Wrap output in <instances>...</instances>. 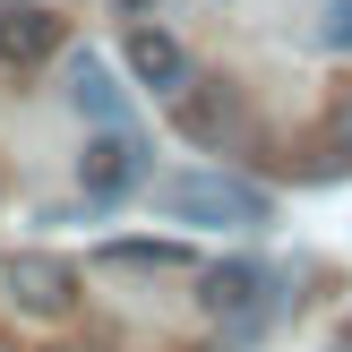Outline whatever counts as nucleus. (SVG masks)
I'll return each mask as SVG.
<instances>
[{"instance_id": "nucleus-1", "label": "nucleus", "mask_w": 352, "mask_h": 352, "mask_svg": "<svg viewBox=\"0 0 352 352\" xmlns=\"http://www.w3.org/2000/svg\"><path fill=\"white\" fill-rule=\"evenodd\" d=\"M155 206L172 223H267V198L250 181H232V172H164Z\"/></svg>"}, {"instance_id": "nucleus-12", "label": "nucleus", "mask_w": 352, "mask_h": 352, "mask_svg": "<svg viewBox=\"0 0 352 352\" xmlns=\"http://www.w3.org/2000/svg\"><path fill=\"white\" fill-rule=\"evenodd\" d=\"M52 352H69V344H52Z\"/></svg>"}, {"instance_id": "nucleus-2", "label": "nucleus", "mask_w": 352, "mask_h": 352, "mask_svg": "<svg viewBox=\"0 0 352 352\" xmlns=\"http://www.w3.org/2000/svg\"><path fill=\"white\" fill-rule=\"evenodd\" d=\"M0 284H9V301L26 309V318H69V309H78V267H69V258L26 250V258L0 267Z\"/></svg>"}, {"instance_id": "nucleus-6", "label": "nucleus", "mask_w": 352, "mask_h": 352, "mask_svg": "<svg viewBox=\"0 0 352 352\" xmlns=\"http://www.w3.org/2000/svg\"><path fill=\"white\" fill-rule=\"evenodd\" d=\"M129 69H138V86H155V95L189 86V52L172 43V34H155V26H138V34H129Z\"/></svg>"}, {"instance_id": "nucleus-10", "label": "nucleus", "mask_w": 352, "mask_h": 352, "mask_svg": "<svg viewBox=\"0 0 352 352\" xmlns=\"http://www.w3.org/2000/svg\"><path fill=\"white\" fill-rule=\"evenodd\" d=\"M327 52H352V0H327V26H318Z\"/></svg>"}, {"instance_id": "nucleus-11", "label": "nucleus", "mask_w": 352, "mask_h": 352, "mask_svg": "<svg viewBox=\"0 0 352 352\" xmlns=\"http://www.w3.org/2000/svg\"><path fill=\"white\" fill-rule=\"evenodd\" d=\"M0 352H17V344H9V336H0Z\"/></svg>"}, {"instance_id": "nucleus-3", "label": "nucleus", "mask_w": 352, "mask_h": 352, "mask_svg": "<svg viewBox=\"0 0 352 352\" xmlns=\"http://www.w3.org/2000/svg\"><path fill=\"white\" fill-rule=\"evenodd\" d=\"M138 181H146V146H138V138L120 129V120H112V129H103V138H86V155H78V189H86V198H95V206L129 198Z\"/></svg>"}, {"instance_id": "nucleus-4", "label": "nucleus", "mask_w": 352, "mask_h": 352, "mask_svg": "<svg viewBox=\"0 0 352 352\" xmlns=\"http://www.w3.org/2000/svg\"><path fill=\"white\" fill-rule=\"evenodd\" d=\"M181 95V129L198 138V146H223V138L241 129V95L232 86H172Z\"/></svg>"}, {"instance_id": "nucleus-7", "label": "nucleus", "mask_w": 352, "mask_h": 352, "mask_svg": "<svg viewBox=\"0 0 352 352\" xmlns=\"http://www.w3.org/2000/svg\"><path fill=\"white\" fill-rule=\"evenodd\" d=\"M60 43V26H52V9H0V60H43V52Z\"/></svg>"}, {"instance_id": "nucleus-8", "label": "nucleus", "mask_w": 352, "mask_h": 352, "mask_svg": "<svg viewBox=\"0 0 352 352\" xmlns=\"http://www.w3.org/2000/svg\"><path fill=\"white\" fill-rule=\"evenodd\" d=\"M69 103H78V112H95V120H120V86L103 78L95 52H69Z\"/></svg>"}, {"instance_id": "nucleus-9", "label": "nucleus", "mask_w": 352, "mask_h": 352, "mask_svg": "<svg viewBox=\"0 0 352 352\" xmlns=\"http://www.w3.org/2000/svg\"><path fill=\"white\" fill-rule=\"evenodd\" d=\"M103 267H155V275H172V267H189V250L181 241H112Z\"/></svg>"}, {"instance_id": "nucleus-5", "label": "nucleus", "mask_w": 352, "mask_h": 352, "mask_svg": "<svg viewBox=\"0 0 352 352\" xmlns=\"http://www.w3.org/2000/svg\"><path fill=\"white\" fill-rule=\"evenodd\" d=\"M258 292H267V275H258L250 258H232V267H206V275H198V301L215 309V318H250Z\"/></svg>"}]
</instances>
